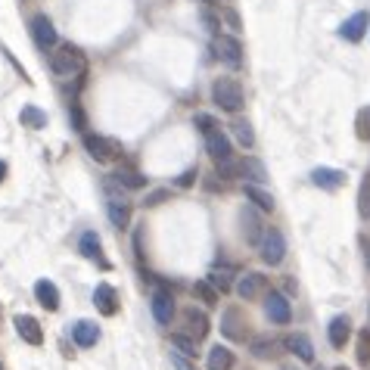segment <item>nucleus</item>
Returning <instances> with one entry per match:
<instances>
[{"mask_svg":"<svg viewBox=\"0 0 370 370\" xmlns=\"http://www.w3.org/2000/svg\"><path fill=\"white\" fill-rule=\"evenodd\" d=\"M103 199H106V215H109V221H112V227L125 230L131 224V199L125 196V187H121L112 174L103 178Z\"/></svg>","mask_w":370,"mask_h":370,"instance_id":"nucleus-1","label":"nucleus"},{"mask_svg":"<svg viewBox=\"0 0 370 370\" xmlns=\"http://www.w3.org/2000/svg\"><path fill=\"white\" fill-rule=\"evenodd\" d=\"M50 69L60 78H81L87 72V60L75 44H60L56 50H50Z\"/></svg>","mask_w":370,"mask_h":370,"instance_id":"nucleus-2","label":"nucleus"},{"mask_svg":"<svg viewBox=\"0 0 370 370\" xmlns=\"http://www.w3.org/2000/svg\"><path fill=\"white\" fill-rule=\"evenodd\" d=\"M212 103L224 112H239L246 103V93H243V84L237 78H215L212 84Z\"/></svg>","mask_w":370,"mask_h":370,"instance_id":"nucleus-3","label":"nucleus"},{"mask_svg":"<svg viewBox=\"0 0 370 370\" xmlns=\"http://www.w3.org/2000/svg\"><path fill=\"white\" fill-rule=\"evenodd\" d=\"M221 333L230 339V343H246V339H249V321H246V311L237 308V305L224 308V315H221Z\"/></svg>","mask_w":370,"mask_h":370,"instance_id":"nucleus-4","label":"nucleus"},{"mask_svg":"<svg viewBox=\"0 0 370 370\" xmlns=\"http://www.w3.org/2000/svg\"><path fill=\"white\" fill-rule=\"evenodd\" d=\"M258 252H261V261H265V265L277 267L280 261L286 258V237H283V230L280 227H267Z\"/></svg>","mask_w":370,"mask_h":370,"instance_id":"nucleus-5","label":"nucleus"},{"mask_svg":"<svg viewBox=\"0 0 370 370\" xmlns=\"http://www.w3.org/2000/svg\"><path fill=\"white\" fill-rule=\"evenodd\" d=\"M28 32H32V41L38 44V50H44V53H50V50L60 47V34H56L50 16H44V13H38V16L28 22Z\"/></svg>","mask_w":370,"mask_h":370,"instance_id":"nucleus-6","label":"nucleus"},{"mask_svg":"<svg viewBox=\"0 0 370 370\" xmlns=\"http://www.w3.org/2000/svg\"><path fill=\"white\" fill-rule=\"evenodd\" d=\"M212 50L218 60L227 62L230 69H239V65H243V44H239L237 34H215Z\"/></svg>","mask_w":370,"mask_h":370,"instance_id":"nucleus-7","label":"nucleus"},{"mask_svg":"<svg viewBox=\"0 0 370 370\" xmlns=\"http://www.w3.org/2000/svg\"><path fill=\"white\" fill-rule=\"evenodd\" d=\"M84 150L91 159H97V162H112V159L121 156V147L115 140H109L103 134H84Z\"/></svg>","mask_w":370,"mask_h":370,"instance_id":"nucleus-8","label":"nucleus"},{"mask_svg":"<svg viewBox=\"0 0 370 370\" xmlns=\"http://www.w3.org/2000/svg\"><path fill=\"white\" fill-rule=\"evenodd\" d=\"M180 324H184L187 336H193L196 343H199V339H206L209 330H212V321H209V315L202 308H196V305H187V308L180 311Z\"/></svg>","mask_w":370,"mask_h":370,"instance_id":"nucleus-9","label":"nucleus"},{"mask_svg":"<svg viewBox=\"0 0 370 370\" xmlns=\"http://www.w3.org/2000/svg\"><path fill=\"white\" fill-rule=\"evenodd\" d=\"M239 227H243V239L249 246H261V239H265V221H261V209L256 206H246L243 212H239Z\"/></svg>","mask_w":370,"mask_h":370,"instance_id":"nucleus-10","label":"nucleus"},{"mask_svg":"<svg viewBox=\"0 0 370 370\" xmlns=\"http://www.w3.org/2000/svg\"><path fill=\"white\" fill-rule=\"evenodd\" d=\"M265 315L271 324H280L286 326L289 321H293V305H289V299L283 293H265Z\"/></svg>","mask_w":370,"mask_h":370,"instance_id":"nucleus-11","label":"nucleus"},{"mask_svg":"<svg viewBox=\"0 0 370 370\" xmlns=\"http://www.w3.org/2000/svg\"><path fill=\"white\" fill-rule=\"evenodd\" d=\"M237 296L243 302H256V299H261V296L267 293V277L265 274H258V271H246L243 277L237 280Z\"/></svg>","mask_w":370,"mask_h":370,"instance_id":"nucleus-12","label":"nucleus"},{"mask_svg":"<svg viewBox=\"0 0 370 370\" xmlns=\"http://www.w3.org/2000/svg\"><path fill=\"white\" fill-rule=\"evenodd\" d=\"M78 252L87 258V261H93V265H100L103 271H109V258L103 256V243H100V237H97V230H84L81 239H78Z\"/></svg>","mask_w":370,"mask_h":370,"instance_id":"nucleus-13","label":"nucleus"},{"mask_svg":"<svg viewBox=\"0 0 370 370\" xmlns=\"http://www.w3.org/2000/svg\"><path fill=\"white\" fill-rule=\"evenodd\" d=\"M93 305H97V311L103 317H115L121 308L119 302V293H115V286H109V283H100L97 289H93Z\"/></svg>","mask_w":370,"mask_h":370,"instance_id":"nucleus-14","label":"nucleus"},{"mask_svg":"<svg viewBox=\"0 0 370 370\" xmlns=\"http://www.w3.org/2000/svg\"><path fill=\"white\" fill-rule=\"evenodd\" d=\"M367 28H370V16L364 10L361 13H355V16H348L343 25H339V38L348 41V44H358L361 38L367 34Z\"/></svg>","mask_w":370,"mask_h":370,"instance_id":"nucleus-15","label":"nucleus"},{"mask_svg":"<svg viewBox=\"0 0 370 370\" xmlns=\"http://www.w3.org/2000/svg\"><path fill=\"white\" fill-rule=\"evenodd\" d=\"M13 324H16V333H19L22 343H28V345H44V330H41L38 317H32V315H16V317H13Z\"/></svg>","mask_w":370,"mask_h":370,"instance_id":"nucleus-16","label":"nucleus"},{"mask_svg":"<svg viewBox=\"0 0 370 370\" xmlns=\"http://www.w3.org/2000/svg\"><path fill=\"white\" fill-rule=\"evenodd\" d=\"M150 308H152V317H156L162 326L174 321V296L169 289H156L152 299H150Z\"/></svg>","mask_w":370,"mask_h":370,"instance_id":"nucleus-17","label":"nucleus"},{"mask_svg":"<svg viewBox=\"0 0 370 370\" xmlns=\"http://www.w3.org/2000/svg\"><path fill=\"white\" fill-rule=\"evenodd\" d=\"M249 348L258 361H271V358H280L286 345H283V339H274V336H256Z\"/></svg>","mask_w":370,"mask_h":370,"instance_id":"nucleus-18","label":"nucleus"},{"mask_svg":"<svg viewBox=\"0 0 370 370\" xmlns=\"http://www.w3.org/2000/svg\"><path fill=\"white\" fill-rule=\"evenodd\" d=\"M326 339H330L333 348H345V343L352 339V321L345 315H336L326 326Z\"/></svg>","mask_w":370,"mask_h":370,"instance_id":"nucleus-19","label":"nucleus"},{"mask_svg":"<svg viewBox=\"0 0 370 370\" xmlns=\"http://www.w3.org/2000/svg\"><path fill=\"white\" fill-rule=\"evenodd\" d=\"M283 345H286V352H293L299 361H305V364L315 361V345H311V339L305 336V333H289V336L283 339Z\"/></svg>","mask_w":370,"mask_h":370,"instance_id":"nucleus-20","label":"nucleus"},{"mask_svg":"<svg viewBox=\"0 0 370 370\" xmlns=\"http://www.w3.org/2000/svg\"><path fill=\"white\" fill-rule=\"evenodd\" d=\"M206 150H209V156H212L215 162H221V159L234 156V150H230V137L224 134L221 128L212 131V134H206Z\"/></svg>","mask_w":370,"mask_h":370,"instance_id":"nucleus-21","label":"nucleus"},{"mask_svg":"<svg viewBox=\"0 0 370 370\" xmlns=\"http://www.w3.org/2000/svg\"><path fill=\"white\" fill-rule=\"evenodd\" d=\"M311 184L333 193V190H339V187L345 184V174L339 171V169H324V165H321V169L311 171Z\"/></svg>","mask_w":370,"mask_h":370,"instance_id":"nucleus-22","label":"nucleus"},{"mask_svg":"<svg viewBox=\"0 0 370 370\" xmlns=\"http://www.w3.org/2000/svg\"><path fill=\"white\" fill-rule=\"evenodd\" d=\"M72 339H75V345H81V348L97 345V343H100V326L93 324V321H78V324H72Z\"/></svg>","mask_w":370,"mask_h":370,"instance_id":"nucleus-23","label":"nucleus"},{"mask_svg":"<svg viewBox=\"0 0 370 370\" xmlns=\"http://www.w3.org/2000/svg\"><path fill=\"white\" fill-rule=\"evenodd\" d=\"M34 299H38L47 311H56L60 308V289H56L53 280H38L34 283Z\"/></svg>","mask_w":370,"mask_h":370,"instance_id":"nucleus-24","label":"nucleus"},{"mask_svg":"<svg viewBox=\"0 0 370 370\" xmlns=\"http://www.w3.org/2000/svg\"><path fill=\"white\" fill-rule=\"evenodd\" d=\"M234 364H237V358H234V352H230L227 345L218 343V345L209 348V358H206V367L209 370H230Z\"/></svg>","mask_w":370,"mask_h":370,"instance_id":"nucleus-25","label":"nucleus"},{"mask_svg":"<svg viewBox=\"0 0 370 370\" xmlns=\"http://www.w3.org/2000/svg\"><path fill=\"white\" fill-rule=\"evenodd\" d=\"M243 193H246V199H249L252 206L261 209V212H274V196L267 193V190H261L258 184H246Z\"/></svg>","mask_w":370,"mask_h":370,"instance_id":"nucleus-26","label":"nucleus"},{"mask_svg":"<svg viewBox=\"0 0 370 370\" xmlns=\"http://www.w3.org/2000/svg\"><path fill=\"white\" fill-rule=\"evenodd\" d=\"M230 134H234V140L239 143V147H246V150L256 147V131H252V125L246 119H234V121H230Z\"/></svg>","mask_w":370,"mask_h":370,"instance_id":"nucleus-27","label":"nucleus"},{"mask_svg":"<svg viewBox=\"0 0 370 370\" xmlns=\"http://www.w3.org/2000/svg\"><path fill=\"white\" fill-rule=\"evenodd\" d=\"M239 165H243V180H249V184H265L267 180V171L258 159L246 156V159H239Z\"/></svg>","mask_w":370,"mask_h":370,"instance_id":"nucleus-28","label":"nucleus"},{"mask_svg":"<svg viewBox=\"0 0 370 370\" xmlns=\"http://www.w3.org/2000/svg\"><path fill=\"white\" fill-rule=\"evenodd\" d=\"M19 121H22V128L41 131V128H47V112H41L38 106H22V112H19Z\"/></svg>","mask_w":370,"mask_h":370,"instance_id":"nucleus-29","label":"nucleus"},{"mask_svg":"<svg viewBox=\"0 0 370 370\" xmlns=\"http://www.w3.org/2000/svg\"><path fill=\"white\" fill-rule=\"evenodd\" d=\"M112 178L119 180L125 190H143V187H147V178H143V174L137 171V169H119V171L112 174Z\"/></svg>","mask_w":370,"mask_h":370,"instance_id":"nucleus-30","label":"nucleus"},{"mask_svg":"<svg viewBox=\"0 0 370 370\" xmlns=\"http://www.w3.org/2000/svg\"><path fill=\"white\" fill-rule=\"evenodd\" d=\"M193 296H196V299H199L202 305H206V308H215L218 299H221V293H218V289H215L209 280H196V283H193Z\"/></svg>","mask_w":370,"mask_h":370,"instance_id":"nucleus-31","label":"nucleus"},{"mask_svg":"<svg viewBox=\"0 0 370 370\" xmlns=\"http://www.w3.org/2000/svg\"><path fill=\"white\" fill-rule=\"evenodd\" d=\"M215 174L224 180H239L243 178V165H239V159H221V162H215Z\"/></svg>","mask_w":370,"mask_h":370,"instance_id":"nucleus-32","label":"nucleus"},{"mask_svg":"<svg viewBox=\"0 0 370 370\" xmlns=\"http://www.w3.org/2000/svg\"><path fill=\"white\" fill-rule=\"evenodd\" d=\"M171 348H174V352H180V355H187V358H196V339L187 336V333H174Z\"/></svg>","mask_w":370,"mask_h":370,"instance_id":"nucleus-33","label":"nucleus"},{"mask_svg":"<svg viewBox=\"0 0 370 370\" xmlns=\"http://www.w3.org/2000/svg\"><path fill=\"white\" fill-rule=\"evenodd\" d=\"M206 280L212 283V286H215L221 296L234 289V283H230V274H227V271H218V267H212V271H209V277H206Z\"/></svg>","mask_w":370,"mask_h":370,"instance_id":"nucleus-34","label":"nucleus"},{"mask_svg":"<svg viewBox=\"0 0 370 370\" xmlns=\"http://www.w3.org/2000/svg\"><path fill=\"white\" fill-rule=\"evenodd\" d=\"M358 215L370 221V174L361 180V190H358Z\"/></svg>","mask_w":370,"mask_h":370,"instance_id":"nucleus-35","label":"nucleus"},{"mask_svg":"<svg viewBox=\"0 0 370 370\" xmlns=\"http://www.w3.org/2000/svg\"><path fill=\"white\" fill-rule=\"evenodd\" d=\"M199 19H202V25H206V32L209 34H221V16H215L212 13V6H202L199 10Z\"/></svg>","mask_w":370,"mask_h":370,"instance_id":"nucleus-36","label":"nucleus"},{"mask_svg":"<svg viewBox=\"0 0 370 370\" xmlns=\"http://www.w3.org/2000/svg\"><path fill=\"white\" fill-rule=\"evenodd\" d=\"M355 134H358L361 140H370V106L361 109L358 119H355Z\"/></svg>","mask_w":370,"mask_h":370,"instance_id":"nucleus-37","label":"nucleus"},{"mask_svg":"<svg viewBox=\"0 0 370 370\" xmlns=\"http://www.w3.org/2000/svg\"><path fill=\"white\" fill-rule=\"evenodd\" d=\"M193 125H196V131H199L202 137H206V134H212V131H218V128H221V125H218V121L212 119V115H206V112H196Z\"/></svg>","mask_w":370,"mask_h":370,"instance_id":"nucleus-38","label":"nucleus"},{"mask_svg":"<svg viewBox=\"0 0 370 370\" xmlns=\"http://www.w3.org/2000/svg\"><path fill=\"white\" fill-rule=\"evenodd\" d=\"M358 364L370 367V330H364L358 336Z\"/></svg>","mask_w":370,"mask_h":370,"instance_id":"nucleus-39","label":"nucleus"},{"mask_svg":"<svg viewBox=\"0 0 370 370\" xmlns=\"http://www.w3.org/2000/svg\"><path fill=\"white\" fill-rule=\"evenodd\" d=\"M69 119H72V128H75V131H84L87 128V119H84L81 103H72L69 106Z\"/></svg>","mask_w":370,"mask_h":370,"instance_id":"nucleus-40","label":"nucleus"},{"mask_svg":"<svg viewBox=\"0 0 370 370\" xmlns=\"http://www.w3.org/2000/svg\"><path fill=\"white\" fill-rule=\"evenodd\" d=\"M169 196H171V190H165V187H162V190H152V193L143 196V206H147V209H152V206H162V202L169 199Z\"/></svg>","mask_w":370,"mask_h":370,"instance_id":"nucleus-41","label":"nucleus"},{"mask_svg":"<svg viewBox=\"0 0 370 370\" xmlns=\"http://www.w3.org/2000/svg\"><path fill=\"white\" fill-rule=\"evenodd\" d=\"M171 367L174 370H196V364L187 355H180V352H171Z\"/></svg>","mask_w":370,"mask_h":370,"instance_id":"nucleus-42","label":"nucleus"},{"mask_svg":"<svg viewBox=\"0 0 370 370\" xmlns=\"http://www.w3.org/2000/svg\"><path fill=\"white\" fill-rule=\"evenodd\" d=\"M196 178H199V171H196V169H187L178 180H174V184H178V187H184V190H187V187H193V184H196Z\"/></svg>","mask_w":370,"mask_h":370,"instance_id":"nucleus-43","label":"nucleus"},{"mask_svg":"<svg viewBox=\"0 0 370 370\" xmlns=\"http://www.w3.org/2000/svg\"><path fill=\"white\" fill-rule=\"evenodd\" d=\"M221 16L227 19V25H230V32H239V16H237V10H230V6H221Z\"/></svg>","mask_w":370,"mask_h":370,"instance_id":"nucleus-44","label":"nucleus"},{"mask_svg":"<svg viewBox=\"0 0 370 370\" xmlns=\"http://www.w3.org/2000/svg\"><path fill=\"white\" fill-rule=\"evenodd\" d=\"M6 171H10V169H6V162H4V159H0V184H4V180H6Z\"/></svg>","mask_w":370,"mask_h":370,"instance_id":"nucleus-45","label":"nucleus"},{"mask_svg":"<svg viewBox=\"0 0 370 370\" xmlns=\"http://www.w3.org/2000/svg\"><path fill=\"white\" fill-rule=\"evenodd\" d=\"M364 256H367V265H370V243L364 239Z\"/></svg>","mask_w":370,"mask_h":370,"instance_id":"nucleus-46","label":"nucleus"},{"mask_svg":"<svg viewBox=\"0 0 370 370\" xmlns=\"http://www.w3.org/2000/svg\"><path fill=\"white\" fill-rule=\"evenodd\" d=\"M199 4H202V6H212V4H215V0H199Z\"/></svg>","mask_w":370,"mask_h":370,"instance_id":"nucleus-47","label":"nucleus"},{"mask_svg":"<svg viewBox=\"0 0 370 370\" xmlns=\"http://www.w3.org/2000/svg\"><path fill=\"white\" fill-rule=\"evenodd\" d=\"M336 370H352V367H345V364H343V367H336Z\"/></svg>","mask_w":370,"mask_h":370,"instance_id":"nucleus-48","label":"nucleus"},{"mask_svg":"<svg viewBox=\"0 0 370 370\" xmlns=\"http://www.w3.org/2000/svg\"><path fill=\"white\" fill-rule=\"evenodd\" d=\"M283 370H296V367H283Z\"/></svg>","mask_w":370,"mask_h":370,"instance_id":"nucleus-49","label":"nucleus"},{"mask_svg":"<svg viewBox=\"0 0 370 370\" xmlns=\"http://www.w3.org/2000/svg\"><path fill=\"white\" fill-rule=\"evenodd\" d=\"M317 370H324V367H317Z\"/></svg>","mask_w":370,"mask_h":370,"instance_id":"nucleus-50","label":"nucleus"},{"mask_svg":"<svg viewBox=\"0 0 370 370\" xmlns=\"http://www.w3.org/2000/svg\"><path fill=\"white\" fill-rule=\"evenodd\" d=\"M0 370H4V367H0Z\"/></svg>","mask_w":370,"mask_h":370,"instance_id":"nucleus-51","label":"nucleus"}]
</instances>
